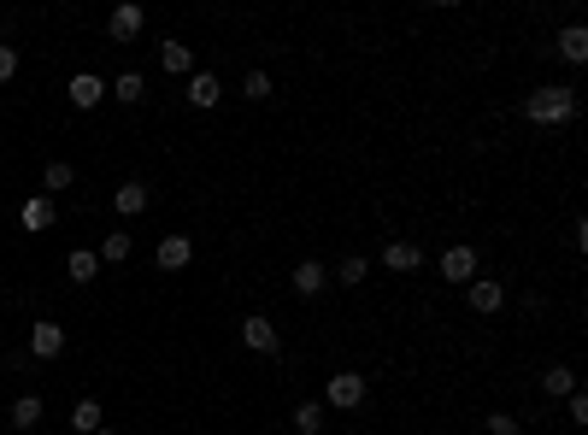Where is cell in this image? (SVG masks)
Instances as JSON below:
<instances>
[{"label":"cell","instance_id":"1","mask_svg":"<svg viewBox=\"0 0 588 435\" xmlns=\"http://www.w3.org/2000/svg\"><path fill=\"white\" fill-rule=\"evenodd\" d=\"M524 113H530V124H571L576 118V95L571 88H535L530 100H524Z\"/></svg>","mask_w":588,"mask_h":435},{"label":"cell","instance_id":"2","mask_svg":"<svg viewBox=\"0 0 588 435\" xmlns=\"http://www.w3.org/2000/svg\"><path fill=\"white\" fill-rule=\"evenodd\" d=\"M330 406H341V412L365 406V377L359 371H336V377H330Z\"/></svg>","mask_w":588,"mask_h":435},{"label":"cell","instance_id":"3","mask_svg":"<svg viewBox=\"0 0 588 435\" xmlns=\"http://www.w3.org/2000/svg\"><path fill=\"white\" fill-rule=\"evenodd\" d=\"M65 95H71V106H77V113H88V106H100V100H106V83H100L95 71H77Z\"/></svg>","mask_w":588,"mask_h":435},{"label":"cell","instance_id":"4","mask_svg":"<svg viewBox=\"0 0 588 435\" xmlns=\"http://www.w3.org/2000/svg\"><path fill=\"white\" fill-rule=\"evenodd\" d=\"M29 353H36V359H59V353H65V330H59L54 318H42L29 330Z\"/></svg>","mask_w":588,"mask_h":435},{"label":"cell","instance_id":"5","mask_svg":"<svg viewBox=\"0 0 588 435\" xmlns=\"http://www.w3.org/2000/svg\"><path fill=\"white\" fill-rule=\"evenodd\" d=\"M241 341H248L253 353H277V330H271V318H241Z\"/></svg>","mask_w":588,"mask_h":435},{"label":"cell","instance_id":"6","mask_svg":"<svg viewBox=\"0 0 588 435\" xmlns=\"http://www.w3.org/2000/svg\"><path fill=\"white\" fill-rule=\"evenodd\" d=\"M141 24H147V13H141V6H118V13L106 18L113 42H136V36H141Z\"/></svg>","mask_w":588,"mask_h":435},{"label":"cell","instance_id":"7","mask_svg":"<svg viewBox=\"0 0 588 435\" xmlns=\"http://www.w3.org/2000/svg\"><path fill=\"white\" fill-rule=\"evenodd\" d=\"M441 277H448V282H471L476 277V253L471 247H448V253H441Z\"/></svg>","mask_w":588,"mask_h":435},{"label":"cell","instance_id":"8","mask_svg":"<svg viewBox=\"0 0 588 435\" xmlns=\"http://www.w3.org/2000/svg\"><path fill=\"white\" fill-rule=\"evenodd\" d=\"M189 259H195V241H189V236H165V241H159V271H182Z\"/></svg>","mask_w":588,"mask_h":435},{"label":"cell","instance_id":"9","mask_svg":"<svg viewBox=\"0 0 588 435\" xmlns=\"http://www.w3.org/2000/svg\"><path fill=\"white\" fill-rule=\"evenodd\" d=\"M382 265H389V271H400V277H407V271H418V265H424L418 241H389V253H382Z\"/></svg>","mask_w":588,"mask_h":435},{"label":"cell","instance_id":"10","mask_svg":"<svg viewBox=\"0 0 588 435\" xmlns=\"http://www.w3.org/2000/svg\"><path fill=\"white\" fill-rule=\"evenodd\" d=\"M559 59L588 65V29H583V24H565V29H559Z\"/></svg>","mask_w":588,"mask_h":435},{"label":"cell","instance_id":"11","mask_svg":"<svg viewBox=\"0 0 588 435\" xmlns=\"http://www.w3.org/2000/svg\"><path fill=\"white\" fill-rule=\"evenodd\" d=\"M323 282H330V277H323V265H318V259H300V265H294V295H300V300H312V295L323 289Z\"/></svg>","mask_w":588,"mask_h":435},{"label":"cell","instance_id":"12","mask_svg":"<svg viewBox=\"0 0 588 435\" xmlns=\"http://www.w3.org/2000/svg\"><path fill=\"white\" fill-rule=\"evenodd\" d=\"M18 218H24V230H54V200H47V195H29L24 206H18Z\"/></svg>","mask_w":588,"mask_h":435},{"label":"cell","instance_id":"13","mask_svg":"<svg viewBox=\"0 0 588 435\" xmlns=\"http://www.w3.org/2000/svg\"><path fill=\"white\" fill-rule=\"evenodd\" d=\"M506 306V282H471V312H500Z\"/></svg>","mask_w":588,"mask_h":435},{"label":"cell","instance_id":"14","mask_svg":"<svg viewBox=\"0 0 588 435\" xmlns=\"http://www.w3.org/2000/svg\"><path fill=\"white\" fill-rule=\"evenodd\" d=\"M189 106H200V113L218 106V77H212V71H195V77H189Z\"/></svg>","mask_w":588,"mask_h":435},{"label":"cell","instance_id":"15","mask_svg":"<svg viewBox=\"0 0 588 435\" xmlns=\"http://www.w3.org/2000/svg\"><path fill=\"white\" fill-rule=\"evenodd\" d=\"M159 65H165L171 77H195V54H189L182 42H165V47H159Z\"/></svg>","mask_w":588,"mask_h":435},{"label":"cell","instance_id":"16","mask_svg":"<svg viewBox=\"0 0 588 435\" xmlns=\"http://www.w3.org/2000/svg\"><path fill=\"white\" fill-rule=\"evenodd\" d=\"M71 430H77V435H95L100 430V400H88V394H83V400L71 406Z\"/></svg>","mask_w":588,"mask_h":435},{"label":"cell","instance_id":"17","mask_svg":"<svg viewBox=\"0 0 588 435\" xmlns=\"http://www.w3.org/2000/svg\"><path fill=\"white\" fill-rule=\"evenodd\" d=\"M542 394H547V400H559V394H576V371H571V365H553V371L542 377Z\"/></svg>","mask_w":588,"mask_h":435},{"label":"cell","instance_id":"18","mask_svg":"<svg viewBox=\"0 0 588 435\" xmlns=\"http://www.w3.org/2000/svg\"><path fill=\"white\" fill-rule=\"evenodd\" d=\"M13 423H18V430H36V423H42V394H18V400H13Z\"/></svg>","mask_w":588,"mask_h":435},{"label":"cell","instance_id":"19","mask_svg":"<svg viewBox=\"0 0 588 435\" xmlns=\"http://www.w3.org/2000/svg\"><path fill=\"white\" fill-rule=\"evenodd\" d=\"M113 206L124 212V218H136V212H147V188H141V183H124V188H113Z\"/></svg>","mask_w":588,"mask_h":435},{"label":"cell","instance_id":"20","mask_svg":"<svg viewBox=\"0 0 588 435\" xmlns=\"http://www.w3.org/2000/svg\"><path fill=\"white\" fill-rule=\"evenodd\" d=\"M65 271H71V282H95V271H100V253H88V247H77L65 259Z\"/></svg>","mask_w":588,"mask_h":435},{"label":"cell","instance_id":"21","mask_svg":"<svg viewBox=\"0 0 588 435\" xmlns=\"http://www.w3.org/2000/svg\"><path fill=\"white\" fill-rule=\"evenodd\" d=\"M323 430V406L318 400H300V406H294V435H318Z\"/></svg>","mask_w":588,"mask_h":435},{"label":"cell","instance_id":"22","mask_svg":"<svg viewBox=\"0 0 588 435\" xmlns=\"http://www.w3.org/2000/svg\"><path fill=\"white\" fill-rule=\"evenodd\" d=\"M141 88H147V83H141V71H124V77L113 83V95L124 100V106H136V100H141Z\"/></svg>","mask_w":588,"mask_h":435},{"label":"cell","instance_id":"23","mask_svg":"<svg viewBox=\"0 0 588 435\" xmlns=\"http://www.w3.org/2000/svg\"><path fill=\"white\" fill-rule=\"evenodd\" d=\"M130 259V236H106L100 241V265H124Z\"/></svg>","mask_w":588,"mask_h":435},{"label":"cell","instance_id":"24","mask_svg":"<svg viewBox=\"0 0 588 435\" xmlns=\"http://www.w3.org/2000/svg\"><path fill=\"white\" fill-rule=\"evenodd\" d=\"M241 95H248V100H271V77H265V71H248Z\"/></svg>","mask_w":588,"mask_h":435},{"label":"cell","instance_id":"25","mask_svg":"<svg viewBox=\"0 0 588 435\" xmlns=\"http://www.w3.org/2000/svg\"><path fill=\"white\" fill-rule=\"evenodd\" d=\"M42 188H71V165H65V159H54V165L42 171Z\"/></svg>","mask_w":588,"mask_h":435},{"label":"cell","instance_id":"26","mask_svg":"<svg viewBox=\"0 0 588 435\" xmlns=\"http://www.w3.org/2000/svg\"><path fill=\"white\" fill-rule=\"evenodd\" d=\"M365 253H348V259H341V282H365Z\"/></svg>","mask_w":588,"mask_h":435},{"label":"cell","instance_id":"27","mask_svg":"<svg viewBox=\"0 0 588 435\" xmlns=\"http://www.w3.org/2000/svg\"><path fill=\"white\" fill-rule=\"evenodd\" d=\"M483 430H489V435H518V418H512V412H494Z\"/></svg>","mask_w":588,"mask_h":435},{"label":"cell","instance_id":"28","mask_svg":"<svg viewBox=\"0 0 588 435\" xmlns=\"http://www.w3.org/2000/svg\"><path fill=\"white\" fill-rule=\"evenodd\" d=\"M18 77V47H0V83H13Z\"/></svg>","mask_w":588,"mask_h":435},{"label":"cell","instance_id":"29","mask_svg":"<svg viewBox=\"0 0 588 435\" xmlns=\"http://www.w3.org/2000/svg\"><path fill=\"white\" fill-rule=\"evenodd\" d=\"M565 400H571V423H588V400H583V394H565Z\"/></svg>","mask_w":588,"mask_h":435},{"label":"cell","instance_id":"30","mask_svg":"<svg viewBox=\"0 0 588 435\" xmlns=\"http://www.w3.org/2000/svg\"><path fill=\"white\" fill-rule=\"evenodd\" d=\"M95 435H118V430H95Z\"/></svg>","mask_w":588,"mask_h":435}]
</instances>
